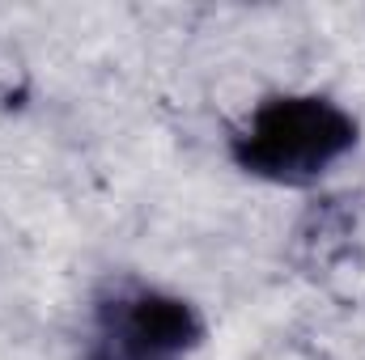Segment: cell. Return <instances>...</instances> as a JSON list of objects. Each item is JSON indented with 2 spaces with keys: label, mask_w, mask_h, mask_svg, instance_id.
<instances>
[{
  "label": "cell",
  "mask_w": 365,
  "mask_h": 360,
  "mask_svg": "<svg viewBox=\"0 0 365 360\" xmlns=\"http://www.w3.org/2000/svg\"><path fill=\"white\" fill-rule=\"evenodd\" d=\"M361 140L357 119L323 93H276L264 97L251 119L234 132L230 157L242 174L306 186L344 162Z\"/></svg>",
  "instance_id": "6da1fadb"
},
{
  "label": "cell",
  "mask_w": 365,
  "mask_h": 360,
  "mask_svg": "<svg viewBox=\"0 0 365 360\" xmlns=\"http://www.w3.org/2000/svg\"><path fill=\"white\" fill-rule=\"evenodd\" d=\"M204 344V318L153 284H110L93 301L86 360H187Z\"/></svg>",
  "instance_id": "7a4b0ae2"
}]
</instances>
